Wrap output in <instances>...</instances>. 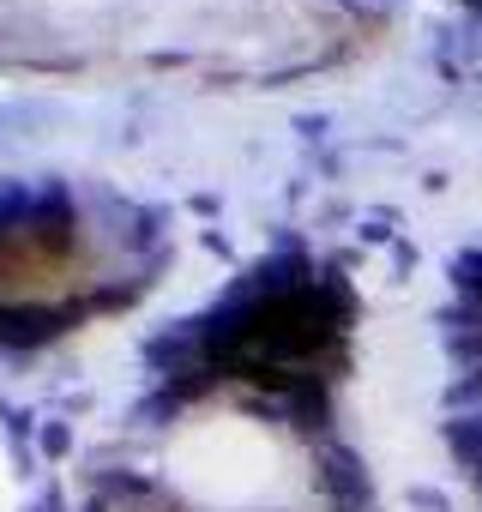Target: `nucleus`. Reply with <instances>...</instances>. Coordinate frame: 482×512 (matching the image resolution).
I'll list each match as a JSON object with an SVG mask.
<instances>
[{"instance_id":"f257e3e1","label":"nucleus","mask_w":482,"mask_h":512,"mask_svg":"<svg viewBox=\"0 0 482 512\" xmlns=\"http://www.w3.org/2000/svg\"><path fill=\"white\" fill-rule=\"evenodd\" d=\"M97 260L67 205L0 211V326H61L97 302Z\"/></svg>"},{"instance_id":"f03ea898","label":"nucleus","mask_w":482,"mask_h":512,"mask_svg":"<svg viewBox=\"0 0 482 512\" xmlns=\"http://www.w3.org/2000/svg\"><path fill=\"white\" fill-rule=\"evenodd\" d=\"M326 350H332V314L308 290H272L248 302V314H235V326L217 332L223 368L241 380H260V386L296 380Z\"/></svg>"}]
</instances>
